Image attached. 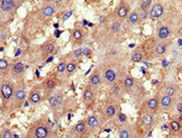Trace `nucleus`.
I'll list each match as a JSON object with an SVG mask.
<instances>
[{
    "mask_svg": "<svg viewBox=\"0 0 182 138\" xmlns=\"http://www.w3.org/2000/svg\"><path fill=\"white\" fill-rule=\"evenodd\" d=\"M48 135H50L48 127L41 120V121H37L32 127V130H29V134H28L27 136L28 137L32 136V137L35 138H46L48 137Z\"/></svg>",
    "mask_w": 182,
    "mask_h": 138,
    "instance_id": "nucleus-1",
    "label": "nucleus"
},
{
    "mask_svg": "<svg viewBox=\"0 0 182 138\" xmlns=\"http://www.w3.org/2000/svg\"><path fill=\"white\" fill-rule=\"evenodd\" d=\"M0 92H1V97L4 100H10L14 97L15 85L10 81H4V82H1Z\"/></svg>",
    "mask_w": 182,
    "mask_h": 138,
    "instance_id": "nucleus-2",
    "label": "nucleus"
},
{
    "mask_svg": "<svg viewBox=\"0 0 182 138\" xmlns=\"http://www.w3.org/2000/svg\"><path fill=\"white\" fill-rule=\"evenodd\" d=\"M26 98V90H25V85L23 83H18V85L15 88V92H14V105L16 107L22 106V103L24 102Z\"/></svg>",
    "mask_w": 182,
    "mask_h": 138,
    "instance_id": "nucleus-3",
    "label": "nucleus"
},
{
    "mask_svg": "<svg viewBox=\"0 0 182 138\" xmlns=\"http://www.w3.org/2000/svg\"><path fill=\"white\" fill-rule=\"evenodd\" d=\"M19 6L18 0H1L0 2V8L2 13H9L15 10Z\"/></svg>",
    "mask_w": 182,
    "mask_h": 138,
    "instance_id": "nucleus-4",
    "label": "nucleus"
},
{
    "mask_svg": "<svg viewBox=\"0 0 182 138\" xmlns=\"http://www.w3.org/2000/svg\"><path fill=\"white\" fill-rule=\"evenodd\" d=\"M163 6L161 4H155L154 6H152V8L149 10V17L152 19H157L163 15Z\"/></svg>",
    "mask_w": 182,
    "mask_h": 138,
    "instance_id": "nucleus-5",
    "label": "nucleus"
},
{
    "mask_svg": "<svg viewBox=\"0 0 182 138\" xmlns=\"http://www.w3.org/2000/svg\"><path fill=\"white\" fill-rule=\"evenodd\" d=\"M116 72L111 69V68H107V69L103 71V80L107 84H111V83H115L116 81Z\"/></svg>",
    "mask_w": 182,
    "mask_h": 138,
    "instance_id": "nucleus-6",
    "label": "nucleus"
},
{
    "mask_svg": "<svg viewBox=\"0 0 182 138\" xmlns=\"http://www.w3.org/2000/svg\"><path fill=\"white\" fill-rule=\"evenodd\" d=\"M100 83H101V75L99 70H96L89 79V85H91L92 88H97L100 85Z\"/></svg>",
    "mask_w": 182,
    "mask_h": 138,
    "instance_id": "nucleus-7",
    "label": "nucleus"
},
{
    "mask_svg": "<svg viewBox=\"0 0 182 138\" xmlns=\"http://www.w3.org/2000/svg\"><path fill=\"white\" fill-rule=\"evenodd\" d=\"M55 51V45H54V43L51 41L46 42L44 45L42 46V54L44 56H48L53 54Z\"/></svg>",
    "mask_w": 182,
    "mask_h": 138,
    "instance_id": "nucleus-8",
    "label": "nucleus"
},
{
    "mask_svg": "<svg viewBox=\"0 0 182 138\" xmlns=\"http://www.w3.org/2000/svg\"><path fill=\"white\" fill-rule=\"evenodd\" d=\"M128 11H129L128 6L125 5L124 2H121L120 5H119V7H118V8H117V10H116V16L119 19H124V18H126V17H127Z\"/></svg>",
    "mask_w": 182,
    "mask_h": 138,
    "instance_id": "nucleus-9",
    "label": "nucleus"
},
{
    "mask_svg": "<svg viewBox=\"0 0 182 138\" xmlns=\"http://www.w3.org/2000/svg\"><path fill=\"white\" fill-rule=\"evenodd\" d=\"M48 102H50L51 108H53V109L54 108H59L63 103V97H62V94H54V96H52L50 98Z\"/></svg>",
    "mask_w": 182,
    "mask_h": 138,
    "instance_id": "nucleus-10",
    "label": "nucleus"
},
{
    "mask_svg": "<svg viewBox=\"0 0 182 138\" xmlns=\"http://www.w3.org/2000/svg\"><path fill=\"white\" fill-rule=\"evenodd\" d=\"M91 85H88V87L84 89L83 91V101L87 103V105H89V103H91V101L94 100V90L91 89Z\"/></svg>",
    "mask_w": 182,
    "mask_h": 138,
    "instance_id": "nucleus-11",
    "label": "nucleus"
},
{
    "mask_svg": "<svg viewBox=\"0 0 182 138\" xmlns=\"http://www.w3.org/2000/svg\"><path fill=\"white\" fill-rule=\"evenodd\" d=\"M87 128H88L87 121H80V122H78V124L73 127V131H74L77 135L81 136V135L85 134V131H87Z\"/></svg>",
    "mask_w": 182,
    "mask_h": 138,
    "instance_id": "nucleus-12",
    "label": "nucleus"
},
{
    "mask_svg": "<svg viewBox=\"0 0 182 138\" xmlns=\"http://www.w3.org/2000/svg\"><path fill=\"white\" fill-rule=\"evenodd\" d=\"M24 70H25V65L22 62H17L13 65V69H11V74L14 76H19L24 73Z\"/></svg>",
    "mask_w": 182,
    "mask_h": 138,
    "instance_id": "nucleus-13",
    "label": "nucleus"
},
{
    "mask_svg": "<svg viewBox=\"0 0 182 138\" xmlns=\"http://www.w3.org/2000/svg\"><path fill=\"white\" fill-rule=\"evenodd\" d=\"M71 38H72L73 43H75V44H80V43L82 42V39H83V33H82V30H81L80 28H75L74 30L72 32Z\"/></svg>",
    "mask_w": 182,
    "mask_h": 138,
    "instance_id": "nucleus-14",
    "label": "nucleus"
},
{
    "mask_svg": "<svg viewBox=\"0 0 182 138\" xmlns=\"http://www.w3.org/2000/svg\"><path fill=\"white\" fill-rule=\"evenodd\" d=\"M41 13H42L43 17H45V18H51L52 16L54 15V13H55V9H54V7L52 5H45L43 7V9Z\"/></svg>",
    "mask_w": 182,
    "mask_h": 138,
    "instance_id": "nucleus-15",
    "label": "nucleus"
},
{
    "mask_svg": "<svg viewBox=\"0 0 182 138\" xmlns=\"http://www.w3.org/2000/svg\"><path fill=\"white\" fill-rule=\"evenodd\" d=\"M28 100L30 103H33V105H37L39 102L42 101V96H41V93L38 91H32L30 92V94H29V98H28Z\"/></svg>",
    "mask_w": 182,
    "mask_h": 138,
    "instance_id": "nucleus-16",
    "label": "nucleus"
},
{
    "mask_svg": "<svg viewBox=\"0 0 182 138\" xmlns=\"http://www.w3.org/2000/svg\"><path fill=\"white\" fill-rule=\"evenodd\" d=\"M160 105L164 109H169L170 107L172 106V97H169L166 94H164L163 97L161 98V100H160Z\"/></svg>",
    "mask_w": 182,
    "mask_h": 138,
    "instance_id": "nucleus-17",
    "label": "nucleus"
},
{
    "mask_svg": "<svg viewBox=\"0 0 182 138\" xmlns=\"http://www.w3.org/2000/svg\"><path fill=\"white\" fill-rule=\"evenodd\" d=\"M147 108H149L151 111H156L159 109L160 106V101L157 98H151L149 101H147Z\"/></svg>",
    "mask_w": 182,
    "mask_h": 138,
    "instance_id": "nucleus-18",
    "label": "nucleus"
},
{
    "mask_svg": "<svg viewBox=\"0 0 182 138\" xmlns=\"http://www.w3.org/2000/svg\"><path fill=\"white\" fill-rule=\"evenodd\" d=\"M157 36L160 39H166L170 36V28L168 26H162L160 27L159 32H157Z\"/></svg>",
    "mask_w": 182,
    "mask_h": 138,
    "instance_id": "nucleus-19",
    "label": "nucleus"
},
{
    "mask_svg": "<svg viewBox=\"0 0 182 138\" xmlns=\"http://www.w3.org/2000/svg\"><path fill=\"white\" fill-rule=\"evenodd\" d=\"M43 87H44V89H45L47 92H51L52 90H54V88L56 87V81L53 80V79H47V80H45L44 83H43Z\"/></svg>",
    "mask_w": 182,
    "mask_h": 138,
    "instance_id": "nucleus-20",
    "label": "nucleus"
},
{
    "mask_svg": "<svg viewBox=\"0 0 182 138\" xmlns=\"http://www.w3.org/2000/svg\"><path fill=\"white\" fill-rule=\"evenodd\" d=\"M85 121H87L88 127H89V128H91V129L97 128V127L99 126V120H98V118H97L96 116H90V117H89Z\"/></svg>",
    "mask_w": 182,
    "mask_h": 138,
    "instance_id": "nucleus-21",
    "label": "nucleus"
},
{
    "mask_svg": "<svg viewBox=\"0 0 182 138\" xmlns=\"http://www.w3.org/2000/svg\"><path fill=\"white\" fill-rule=\"evenodd\" d=\"M116 112H117L116 106H114V105H109V106H107L106 109H105V115H106V117H108V118L115 117Z\"/></svg>",
    "mask_w": 182,
    "mask_h": 138,
    "instance_id": "nucleus-22",
    "label": "nucleus"
},
{
    "mask_svg": "<svg viewBox=\"0 0 182 138\" xmlns=\"http://www.w3.org/2000/svg\"><path fill=\"white\" fill-rule=\"evenodd\" d=\"M142 124L146 126V127H151L153 125V117L151 114H145L142 117Z\"/></svg>",
    "mask_w": 182,
    "mask_h": 138,
    "instance_id": "nucleus-23",
    "label": "nucleus"
},
{
    "mask_svg": "<svg viewBox=\"0 0 182 138\" xmlns=\"http://www.w3.org/2000/svg\"><path fill=\"white\" fill-rule=\"evenodd\" d=\"M140 20V13H137V11H133L131 15H129V18H128V22L129 24L131 25H136V24H138Z\"/></svg>",
    "mask_w": 182,
    "mask_h": 138,
    "instance_id": "nucleus-24",
    "label": "nucleus"
},
{
    "mask_svg": "<svg viewBox=\"0 0 182 138\" xmlns=\"http://www.w3.org/2000/svg\"><path fill=\"white\" fill-rule=\"evenodd\" d=\"M178 89L174 85H168V87L164 89V94H166L169 97H174L177 94Z\"/></svg>",
    "mask_w": 182,
    "mask_h": 138,
    "instance_id": "nucleus-25",
    "label": "nucleus"
},
{
    "mask_svg": "<svg viewBox=\"0 0 182 138\" xmlns=\"http://www.w3.org/2000/svg\"><path fill=\"white\" fill-rule=\"evenodd\" d=\"M77 68H78V64L75 63V62H73V61H70V62H68V64H66V73L69 74H72L73 72H75V70H77Z\"/></svg>",
    "mask_w": 182,
    "mask_h": 138,
    "instance_id": "nucleus-26",
    "label": "nucleus"
},
{
    "mask_svg": "<svg viewBox=\"0 0 182 138\" xmlns=\"http://www.w3.org/2000/svg\"><path fill=\"white\" fill-rule=\"evenodd\" d=\"M123 84H124V88H126V89H131V88L134 87L135 82H134V79L131 78V76L127 75L126 78L124 79V82H123Z\"/></svg>",
    "mask_w": 182,
    "mask_h": 138,
    "instance_id": "nucleus-27",
    "label": "nucleus"
},
{
    "mask_svg": "<svg viewBox=\"0 0 182 138\" xmlns=\"http://www.w3.org/2000/svg\"><path fill=\"white\" fill-rule=\"evenodd\" d=\"M166 52V45L165 44H159V45H156L155 47V54L156 55H163L164 53Z\"/></svg>",
    "mask_w": 182,
    "mask_h": 138,
    "instance_id": "nucleus-28",
    "label": "nucleus"
},
{
    "mask_svg": "<svg viewBox=\"0 0 182 138\" xmlns=\"http://www.w3.org/2000/svg\"><path fill=\"white\" fill-rule=\"evenodd\" d=\"M170 128H171L172 131L177 133V131H179V130L181 129V125H180V122L177 121V120H173V121H171V124H170Z\"/></svg>",
    "mask_w": 182,
    "mask_h": 138,
    "instance_id": "nucleus-29",
    "label": "nucleus"
},
{
    "mask_svg": "<svg viewBox=\"0 0 182 138\" xmlns=\"http://www.w3.org/2000/svg\"><path fill=\"white\" fill-rule=\"evenodd\" d=\"M151 4H152V0H142L140 1V11L142 10H149V8L151 7Z\"/></svg>",
    "mask_w": 182,
    "mask_h": 138,
    "instance_id": "nucleus-30",
    "label": "nucleus"
},
{
    "mask_svg": "<svg viewBox=\"0 0 182 138\" xmlns=\"http://www.w3.org/2000/svg\"><path fill=\"white\" fill-rule=\"evenodd\" d=\"M66 62H64V61H62V62H60L59 64H57V66H56V71H57V73H63V72H65L66 71Z\"/></svg>",
    "mask_w": 182,
    "mask_h": 138,
    "instance_id": "nucleus-31",
    "label": "nucleus"
},
{
    "mask_svg": "<svg viewBox=\"0 0 182 138\" xmlns=\"http://www.w3.org/2000/svg\"><path fill=\"white\" fill-rule=\"evenodd\" d=\"M143 60V54L140 53V52H136L134 53L133 55H131V61L134 62V63H138L140 61Z\"/></svg>",
    "mask_w": 182,
    "mask_h": 138,
    "instance_id": "nucleus-32",
    "label": "nucleus"
},
{
    "mask_svg": "<svg viewBox=\"0 0 182 138\" xmlns=\"http://www.w3.org/2000/svg\"><path fill=\"white\" fill-rule=\"evenodd\" d=\"M118 135L120 138H129L131 137V131L128 129H121Z\"/></svg>",
    "mask_w": 182,
    "mask_h": 138,
    "instance_id": "nucleus-33",
    "label": "nucleus"
},
{
    "mask_svg": "<svg viewBox=\"0 0 182 138\" xmlns=\"http://www.w3.org/2000/svg\"><path fill=\"white\" fill-rule=\"evenodd\" d=\"M121 93V89H120V87L118 85V84H115L114 87L111 88V94L112 96H119Z\"/></svg>",
    "mask_w": 182,
    "mask_h": 138,
    "instance_id": "nucleus-34",
    "label": "nucleus"
},
{
    "mask_svg": "<svg viewBox=\"0 0 182 138\" xmlns=\"http://www.w3.org/2000/svg\"><path fill=\"white\" fill-rule=\"evenodd\" d=\"M72 54H73V57H74V59H80L81 56L83 55V50H82V48H77V50L73 51Z\"/></svg>",
    "mask_w": 182,
    "mask_h": 138,
    "instance_id": "nucleus-35",
    "label": "nucleus"
},
{
    "mask_svg": "<svg viewBox=\"0 0 182 138\" xmlns=\"http://www.w3.org/2000/svg\"><path fill=\"white\" fill-rule=\"evenodd\" d=\"M15 135L11 131H10L9 129H6V130H4V133L1 134V138H13Z\"/></svg>",
    "mask_w": 182,
    "mask_h": 138,
    "instance_id": "nucleus-36",
    "label": "nucleus"
},
{
    "mask_svg": "<svg viewBox=\"0 0 182 138\" xmlns=\"http://www.w3.org/2000/svg\"><path fill=\"white\" fill-rule=\"evenodd\" d=\"M8 69V62L4 59H1L0 60V70H1V72H4L6 70Z\"/></svg>",
    "mask_w": 182,
    "mask_h": 138,
    "instance_id": "nucleus-37",
    "label": "nucleus"
},
{
    "mask_svg": "<svg viewBox=\"0 0 182 138\" xmlns=\"http://www.w3.org/2000/svg\"><path fill=\"white\" fill-rule=\"evenodd\" d=\"M120 30V23H118V22H116V23H114L111 25V32L114 33H117Z\"/></svg>",
    "mask_w": 182,
    "mask_h": 138,
    "instance_id": "nucleus-38",
    "label": "nucleus"
},
{
    "mask_svg": "<svg viewBox=\"0 0 182 138\" xmlns=\"http://www.w3.org/2000/svg\"><path fill=\"white\" fill-rule=\"evenodd\" d=\"M149 16V10H142L140 13V20H145Z\"/></svg>",
    "mask_w": 182,
    "mask_h": 138,
    "instance_id": "nucleus-39",
    "label": "nucleus"
},
{
    "mask_svg": "<svg viewBox=\"0 0 182 138\" xmlns=\"http://www.w3.org/2000/svg\"><path fill=\"white\" fill-rule=\"evenodd\" d=\"M118 119H119V121H121V122H125V121H126V116L124 115V114H121V112H119V114H118Z\"/></svg>",
    "mask_w": 182,
    "mask_h": 138,
    "instance_id": "nucleus-40",
    "label": "nucleus"
},
{
    "mask_svg": "<svg viewBox=\"0 0 182 138\" xmlns=\"http://www.w3.org/2000/svg\"><path fill=\"white\" fill-rule=\"evenodd\" d=\"M177 110L179 111L180 114H182V103L181 102H179V103L177 105Z\"/></svg>",
    "mask_w": 182,
    "mask_h": 138,
    "instance_id": "nucleus-41",
    "label": "nucleus"
},
{
    "mask_svg": "<svg viewBox=\"0 0 182 138\" xmlns=\"http://www.w3.org/2000/svg\"><path fill=\"white\" fill-rule=\"evenodd\" d=\"M178 34H179V36L182 37V26L180 28H179V30H178Z\"/></svg>",
    "mask_w": 182,
    "mask_h": 138,
    "instance_id": "nucleus-42",
    "label": "nucleus"
},
{
    "mask_svg": "<svg viewBox=\"0 0 182 138\" xmlns=\"http://www.w3.org/2000/svg\"><path fill=\"white\" fill-rule=\"evenodd\" d=\"M168 128H169L168 125H163V126H162V130H168Z\"/></svg>",
    "mask_w": 182,
    "mask_h": 138,
    "instance_id": "nucleus-43",
    "label": "nucleus"
},
{
    "mask_svg": "<svg viewBox=\"0 0 182 138\" xmlns=\"http://www.w3.org/2000/svg\"><path fill=\"white\" fill-rule=\"evenodd\" d=\"M52 2H54V4H60L62 0H51Z\"/></svg>",
    "mask_w": 182,
    "mask_h": 138,
    "instance_id": "nucleus-44",
    "label": "nucleus"
},
{
    "mask_svg": "<svg viewBox=\"0 0 182 138\" xmlns=\"http://www.w3.org/2000/svg\"><path fill=\"white\" fill-rule=\"evenodd\" d=\"M99 22H100L101 24L105 23V17H100V18H99Z\"/></svg>",
    "mask_w": 182,
    "mask_h": 138,
    "instance_id": "nucleus-45",
    "label": "nucleus"
},
{
    "mask_svg": "<svg viewBox=\"0 0 182 138\" xmlns=\"http://www.w3.org/2000/svg\"><path fill=\"white\" fill-rule=\"evenodd\" d=\"M180 120H182V116H180Z\"/></svg>",
    "mask_w": 182,
    "mask_h": 138,
    "instance_id": "nucleus-46",
    "label": "nucleus"
},
{
    "mask_svg": "<svg viewBox=\"0 0 182 138\" xmlns=\"http://www.w3.org/2000/svg\"><path fill=\"white\" fill-rule=\"evenodd\" d=\"M92 1H97V0H92Z\"/></svg>",
    "mask_w": 182,
    "mask_h": 138,
    "instance_id": "nucleus-47",
    "label": "nucleus"
}]
</instances>
